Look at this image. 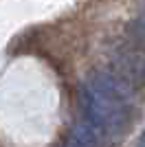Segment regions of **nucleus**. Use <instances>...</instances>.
Wrapping results in <instances>:
<instances>
[{
	"label": "nucleus",
	"instance_id": "f257e3e1",
	"mask_svg": "<svg viewBox=\"0 0 145 147\" xmlns=\"http://www.w3.org/2000/svg\"><path fill=\"white\" fill-rule=\"evenodd\" d=\"M112 68L115 75L127 81L130 86L145 79V57L134 49H119L112 55Z\"/></svg>",
	"mask_w": 145,
	"mask_h": 147
},
{
	"label": "nucleus",
	"instance_id": "f03ea898",
	"mask_svg": "<svg viewBox=\"0 0 145 147\" xmlns=\"http://www.w3.org/2000/svg\"><path fill=\"white\" fill-rule=\"evenodd\" d=\"M136 31H139V37L145 42V7H143V11H141L139 20H136Z\"/></svg>",
	"mask_w": 145,
	"mask_h": 147
},
{
	"label": "nucleus",
	"instance_id": "7ed1b4c3",
	"mask_svg": "<svg viewBox=\"0 0 145 147\" xmlns=\"http://www.w3.org/2000/svg\"><path fill=\"white\" fill-rule=\"evenodd\" d=\"M136 147H145V132L141 134V138H139V143H136Z\"/></svg>",
	"mask_w": 145,
	"mask_h": 147
}]
</instances>
